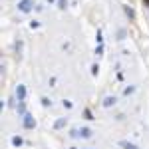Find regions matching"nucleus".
I'll return each mask as SVG.
<instances>
[{
  "label": "nucleus",
  "mask_w": 149,
  "mask_h": 149,
  "mask_svg": "<svg viewBox=\"0 0 149 149\" xmlns=\"http://www.w3.org/2000/svg\"><path fill=\"white\" fill-rule=\"evenodd\" d=\"M64 125H66V117H60V119H56V123H54L56 129H62Z\"/></svg>",
  "instance_id": "obj_6"
},
{
  "label": "nucleus",
  "mask_w": 149,
  "mask_h": 149,
  "mask_svg": "<svg viewBox=\"0 0 149 149\" xmlns=\"http://www.w3.org/2000/svg\"><path fill=\"white\" fill-rule=\"evenodd\" d=\"M12 143L18 147V145H22V137H12Z\"/></svg>",
  "instance_id": "obj_8"
},
{
  "label": "nucleus",
  "mask_w": 149,
  "mask_h": 149,
  "mask_svg": "<svg viewBox=\"0 0 149 149\" xmlns=\"http://www.w3.org/2000/svg\"><path fill=\"white\" fill-rule=\"evenodd\" d=\"M32 8H34V2L32 0H20L18 2V10L20 12H30Z\"/></svg>",
  "instance_id": "obj_1"
},
{
  "label": "nucleus",
  "mask_w": 149,
  "mask_h": 149,
  "mask_svg": "<svg viewBox=\"0 0 149 149\" xmlns=\"http://www.w3.org/2000/svg\"><path fill=\"white\" fill-rule=\"evenodd\" d=\"M34 125H36L34 117L30 113H24V127H26V129H34Z\"/></svg>",
  "instance_id": "obj_2"
},
{
  "label": "nucleus",
  "mask_w": 149,
  "mask_h": 149,
  "mask_svg": "<svg viewBox=\"0 0 149 149\" xmlns=\"http://www.w3.org/2000/svg\"><path fill=\"white\" fill-rule=\"evenodd\" d=\"M16 97H18V102H24V97H26V86H18L16 88Z\"/></svg>",
  "instance_id": "obj_3"
},
{
  "label": "nucleus",
  "mask_w": 149,
  "mask_h": 149,
  "mask_svg": "<svg viewBox=\"0 0 149 149\" xmlns=\"http://www.w3.org/2000/svg\"><path fill=\"white\" fill-rule=\"evenodd\" d=\"M58 4H60V8H66V6H68V2H66V0H58Z\"/></svg>",
  "instance_id": "obj_9"
},
{
  "label": "nucleus",
  "mask_w": 149,
  "mask_h": 149,
  "mask_svg": "<svg viewBox=\"0 0 149 149\" xmlns=\"http://www.w3.org/2000/svg\"><path fill=\"white\" fill-rule=\"evenodd\" d=\"M42 103H44V105H52V102H50L48 97H42Z\"/></svg>",
  "instance_id": "obj_10"
},
{
  "label": "nucleus",
  "mask_w": 149,
  "mask_h": 149,
  "mask_svg": "<svg viewBox=\"0 0 149 149\" xmlns=\"http://www.w3.org/2000/svg\"><path fill=\"white\" fill-rule=\"evenodd\" d=\"M115 102H117V100H115V97H111V95H107V97H105V100H103V105H105V107H111V105H113Z\"/></svg>",
  "instance_id": "obj_5"
},
{
  "label": "nucleus",
  "mask_w": 149,
  "mask_h": 149,
  "mask_svg": "<svg viewBox=\"0 0 149 149\" xmlns=\"http://www.w3.org/2000/svg\"><path fill=\"white\" fill-rule=\"evenodd\" d=\"M78 137H84V139L92 137V129H90V127H81V129H78Z\"/></svg>",
  "instance_id": "obj_4"
},
{
  "label": "nucleus",
  "mask_w": 149,
  "mask_h": 149,
  "mask_svg": "<svg viewBox=\"0 0 149 149\" xmlns=\"http://www.w3.org/2000/svg\"><path fill=\"white\" fill-rule=\"evenodd\" d=\"M119 147H123V149H137L133 143H129V141H119Z\"/></svg>",
  "instance_id": "obj_7"
}]
</instances>
